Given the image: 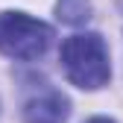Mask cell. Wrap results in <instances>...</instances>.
Masks as SVG:
<instances>
[{"mask_svg": "<svg viewBox=\"0 0 123 123\" xmlns=\"http://www.w3.org/2000/svg\"><path fill=\"white\" fill-rule=\"evenodd\" d=\"M62 68L68 82L82 91H97L109 82L111 65H109V47L103 35L97 32H76L62 41Z\"/></svg>", "mask_w": 123, "mask_h": 123, "instance_id": "obj_1", "label": "cell"}, {"mask_svg": "<svg viewBox=\"0 0 123 123\" xmlns=\"http://www.w3.org/2000/svg\"><path fill=\"white\" fill-rule=\"evenodd\" d=\"M53 41V26L24 12L0 15V53L18 62H32L47 53Z\"/></svg>", "mask_w": 123, "mask_h": 123, "instance_id": "obj_2", "label": "cell"}, {"mask_svg": "<svg viewBox=\"0 0 123 123\" xmlns=\"http://www.w3.org/2000/svg\"><path fill=\"white\" fill-rule=\"evenodd\" d=\"M68 114H70V103L56 88H44L41 94L24 103V123H65Z\"/></svg>", "mask_w": 123, "mask_h": 123, "instance_id": "obj_3", "label": "cell"}, {"mask_svg": "<svg viewBox=\"0 0 123 123\" xmlns=\"http://www.w3.org/2000/svg\"><path fill=\"white\" fill-rule=\"evenodd\" d=\"M56 18L62 24H70V26H79L91 18V3L88 0H59L56 3Z\"/></svg>", "mask_w": 123, "mask_h": 123, "instance_id": "obj_4", "label": "cell"}, {"mask_svg": "<svg viewBox=\"0 0 123 123\" xmlns=\"http://www.w3.org/2000/svg\"><path fill=\"white\" fill-rule=\"evenodd\" d=\"M85 123H114L111 117H91V120H85Z\"/></svg>", "mask_w": 123, "mask_h": 123, "instance_id": "obj_5", "label": "cell"}]
</instances>
